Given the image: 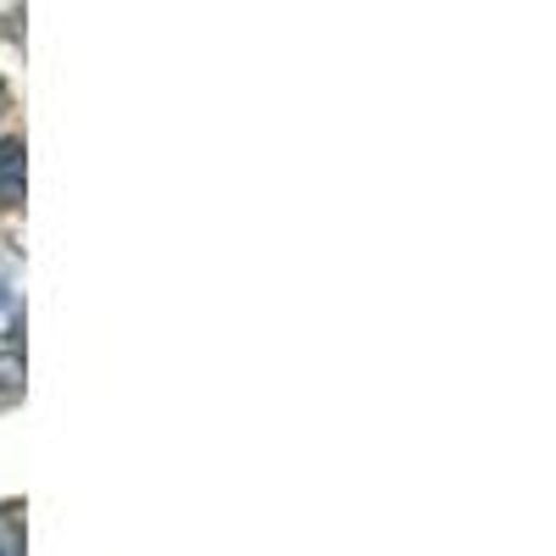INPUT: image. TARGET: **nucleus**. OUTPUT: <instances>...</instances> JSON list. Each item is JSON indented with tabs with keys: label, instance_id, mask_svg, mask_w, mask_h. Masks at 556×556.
I'll return each mask as SVG.
<instances>
[{
	"label": "nucleus",
	"instance_id": "1",
	"mask_svg": "<svg viewBox=\"0 0 556 556\" xmlns=\"http://www.w3.org/2000/svg\"><path fill=\"white\" fill-rule=\"evenodd\" d=\"M23 201V139H0V206Z\"/></svg>",
	"mask_w": 556,
	"mask_h": 556
},
{
	"label": "nucleus",
	"instance_id": "2",
	"mask_svg": "<svg viewBox=\"0 0 556 556\" xmlns=\"http://www.w3.org/2000/svg\"><path fill=\"white\" fill-rule=\"evenodd\" d=\"M0 112H7V84H0Z\"/></svg>",
	"mask_w": 556,
	"mask_h": 556
}]
</instances>
